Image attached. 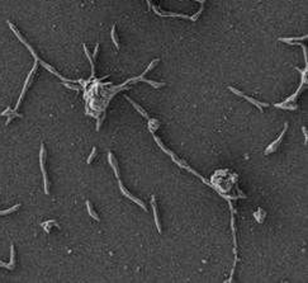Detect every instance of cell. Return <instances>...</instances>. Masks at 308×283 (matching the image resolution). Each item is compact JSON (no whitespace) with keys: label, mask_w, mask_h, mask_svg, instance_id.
Masks as SVG:
<instances>
[{"label":"cell","mask_w":308,"mask_h":283,"mask_svg":"<svg viewBox=\"0 0 308 283\" xmlns=\"http://www.w3.org/2000/svg\"><path fill=\"white\" fill-rule=\"evenodd\" d=\"M8 26H9V27H10V29H12V31L14 32V34H15V36L18 37V40L21 41V42H22V43H23V45H24V46H26V47H27V48L29 50V52L32 53V56L34 57V60H36L37 62H41V64H42V66H43L45 69H47V70H48L50 72H52L53 75H56V76L59 78V79H61V80H62L64 83H65V81H67V83H78L76 80H69V79H65V78L62 76V75H60V74L57 72V71H56V70H55V69H53L52 66H50L48 64H46L45 61H42V60H41V59H40V57H38V56L36 55V52H34V50L32 48V46H31V45H29V43H28V42H27V41H26L24 38H23V37H22V34L18 32V29H17V28H15V27H14V26H13V24L10 23V22H8Z\"/></svg>","instance_id":"cell-1"},{"label":"cell","mask_w":308,"mask_h":283,"mask_svg":"<svg viewBox=\"0 0 308 283\" xmlns=\"http://www.w3.org/2000/svg\"><path fill=\"white\" fill-rule=\"evenodd\" d=\"M40 166L43 175V184H45V193L50 194V188H48V178H47V172L45 168V146L41 145V153H40Z\"/></svg>","instance_id":"cell-2"},{"label":"cell","mask_w":308,"mask_h":283,"mask_svg":"<svg viewBox=\"0 0 308 283\" xmlns=\"http://www.w3.org/2000/svg\"><path fill=\"white\" fill-rule=\"evenodd\" d=\"M228 89L232 91V93H235L236 95H240V97H242V98H245L246 100H248L250 103H253L254 105H256L259 109H260V112L262 110V107H267L269 105V103H264V102H257L256 99H254V98H251V97H248V95H246V94H243L242 91H240V90H237V89H235L233 86H228Z\"/></svg>","instance_id":"cell-3"},{"label":"cell","mask_w":308,"mask_h":283,"mask_svg":"<svg viewBox=\"0 0 308 283\" xmlns=\"http://www.w3.org/2000/svg\"><path fill=\"white\" fill-rule=\"evenodd\" d=\"M37 70V61L34 62V65H33V69L29 71V74H28V76H27V80H26V83H24V86H23V90H22V93H21V97H19V99H18V102H17V105H15V108H14V110L17 112V109L19 108V105H21V103H22V100H23V98H24V94H26V91H27V88L29 86V84H31V80H32V76H33V74H34V71Z\"/></svg>","instance_id":"cell-4"},{"label":"cell","mask_w":308,"mask_h":283,"mask_svg":"<svg viewBox=\"0 0 308 283\" xmlns=\"http://www.w3.org/2000/svg\"><path fill=\"white\" fill-rule=\"evenodd\" d=\"M286 128H288V124L285 123V124H284V129L282 131V134H280V136H279V137H278V139H277V140H275V141H274L273 144H270V145H269V146L266 147V150H265V153H264L265 155H269V154H270V153H273V151H275V150L278 149V145L280 144V141H282V139L284 137V135H285V131H286Z\"/></svg>","instance_id":"cell-5"},{"label":"cell","mask_w":308,"mask_h":283,"mask_svg":"<svg viewBox=\"0 0 308 283\" xmlns=\"http://www.w3.org/2000/svg\"><path fill=\"white\" fill-rule=\"evenodd\" d=\"M118 184H119V188H121V191H122V193H123V194H124L126 197H128V198H129L131 201H133L134 203H137L138 206H141V207H142V208H143L145 211H147V208H146V206H145V203H143V202H142L141 199H138V198H136V197H134V196H132V194H131V193H129V192H128V191L126 189V188L123 187V184H122L121 182H118Z\"/></svg>","instance_id":"cell-6"},{"label":"cell","mask_w":308,"mask_h":283,"mask_svg":"<svg viewBox=\"0 0 308 283\" xmlns=\"http://www.w3.org/2000/svg\"><path fill=\"white\" fill-rule=\"evenodd\" d=\"M0 267H4L9 271H13L15 268V250H14V245H10V261L7 264L4 261H0Z\"/></svg>","instance_id":"cell-7"},{"label":"cell","mask_w":308,"mask_h":283,"mask_svg":"<svg viewBox=\"0 0 308 283\" xmlns=\"http://www.w3.org/2000/svg\"><path fill=\"white\" fill-rule=\"evenodd\" d=\"M151 204H152V210H153V218H155V223H156V227L159 230V234H161V223L159 221V215H157V208H156V203H155V197L152 196L151 198Z\"/></svg>","instance_id":"cell-8"},{"label":"cell","mask_w":308,"mask_h":283,"mask_svg":"<svg viewBox=\"0 0 308 283\" xmlns=\"http://www.w3.org/2000/svg\"><path fill=\"white\" fill-rule=\"evenodd\" d=\"M124 98H126V99H127V100H128V102H129V103H131V104H132V105H133L134 108H136V109H137V110L140 112V115H141V116H143V117H145V118H147V120L150 118V117H148V115H147V113H146V112L143 110V108H142V107H140V105H138V104H137L136 102H133V100H132V99H131V98H129L128 95H124Z\"/></svg>","instance_id":"cell-9"},{"label":"cell","mask_w":308,"mask_h":283,"mask_svg":"<svg viewBox=\"0 0 308 283\" xmlns=\"http://www.w3.org/2000/svg\"><path fill=\"white\" fill-rule=\"evenodd\" d=\"M86 208H88V213L94 218V220H97V221H99L100 218H99V216L95 213V211H94V208H93V206H91V203H90V201H86Z\"/></svg>","instance_id":"cell-10"},{"label":"cell","mask_w":308,"mask_h":283,"mask_svg":"<svg viewBox=\"0 0 308 283\" xmlns=\"http://www.w3.org/2000/svg\"><path fill=\"white\" fill-rule=\"evenodd\" d=\"M84 51H85V55H86V57H88V60L90 61V65H91V76L90 78H94V75H95V66H94V60L91 59V56H90V53H89V51H88V48H86V46L84 45Z\"/></svg>","instance_id":"cell-11"},{"label":"cell","mask_w":308,"mask_h":283,"mask_svg":"<svg viewBox=\"0 0 308 283\" xmlns=\"http://www.w3.org/2000/svg\"><path fill=\"white\" fill-rule=\"evenodd\" d=\"M302 40H307V34H304L303 37H296V38H279V41L280 42H284V43H291V42L302 41Z\"/></svg>","instance_id":"cell-12"},{"label":"cell","mask_w":308,"mask_h":283,"mask_svg":"<svg viewBox=\"0 0 308 283\" xmlns=\"http://www.w3.org/2000/svg\"><path fill=\"white\" fill-rule=\"evenodd\" d=\"M110 37H112V41H113L114 46L117 47V50H119V43H118V38H117V36H115V27H114V26L112 27V31H110Z\"/></svg>","instance_id":"cell-13"},{"label":"cell","mask_w":308,"mask_h":283,"mask_svg":"<svg viewBox=\"0 0 308 283\" xmlns=\"http://www.w3.org/2000/svg\"><path fill=\"white\" fill-rule=\"evenodd\" d=\"M19 207H21V203H17L15 206H13V207H10V208H8V210H4V211H0V216H4V215H8V213H12V212H14V211H17Z\"/></svg>","instance_id":"cell-14"},{"label":"cell","mask_w":308,"mask_h":283,"mask_svg":"<svg viewBox=\"0 0 308 283\" xmlns=\"http://www.w3.org/2000/svg\"><path fill=\"white\" fill-rule=\"evenodd\" d=\"M50 226H57V229L60 227L59 225H57V222L55 220H51V221H47V222H43V229L46 231H50Z\"/></svg>","instance_id":"cell-15"},{"label":"cell","mask_w":308,"mask_h":283,"mask_svg":"<svg viewBox=\"0 0 308 283\" xmlns=\"http://www.w3.org/2000/svg\"><path fill=\"white\" fill-rule=\"evenodd\" d=\"M275 107H278V108H284V109H289V110H294V109H297L298 108V105L297 104H294V105H286V104H284V103H277V104H274Z\"/></svg>","instance_id":"cell-16"},{"label":"cell","mask_w":308,"mask_h":283,"mask_svg":"<svg viewBox=\"0 0 308 283\" xmlns=\"http://www.w3.org/2000/svg\"><path fill=\"white\" fill-rule=\"evenodd\" d=\"M64 85L66 86V88H69V89H71V90H75V91H80V86L79 85H71V84H69V83H64Z\"/></svg>","instance_id":"cell-17"},{"label":"cell","mask_w":308,"mask_h":283,"mask_svg":"<svg viewBox=\"0 0 308 283\" xmlns=\"http://www.w3.org/2000/svg\"><path fill=\"white\" fill-rule=\"evenodd\" d=\"M95 153H97V147H93L91 153H90V155H89V158H88V164H91L93 159L95 158Z\"/></svg>","instance_id":"cell-18"},{"label":"cell","mask_w":308,"mask_h":283,"mask_svg":"<svg viewBox=\"0 0 308 283\" xmlns=\"http://www.w3.org/2000/svg\"><path fill=\"white\" fill-rule=\"evenodd\" d=\"M157 64H159V60H157V59H155V60H153V61H152V62H151V64L148 65V67H147L146 70H147V71H151V70H152L153 67H155V66H156Z\"/></svg>","instance_id":"cell-19"},{"label":"cell","mask_w":308,"mask_h":283,"mask_svg":"<svg viewBox=\"0 0 308 283\" xmlns=\"http://www.w3.org/2000/svg\"><path fill=\"white\" fill-rule=\"evenodd\" d=\"M98 51H99V43L97 45V46H95V51H94V55H93V60H95V59H97V56H98Z\"/></svg>","instance_id":"cell-20"},{"label":"cell","mask_w":308,"mask_h":283,"mask_svg":"<svg viewBox=\"0 0 308 283\" xmlns=\"http://www.w3.org/2000/svg\"><path fill=\"white\" fill-rule=\"evenodd\" d=\"M302 131H303V134H304V137H306V144H307V140H308V134H307V128H306V127H303V128H302Z\"/></svg>","instance_id":"cell-21"},{"label":"cell","mask_w":308,"mask_h":283,"mask_svg":"<svg viewBox=\"0 0 308 283\" xmlns=\"http://www.w3.org/2000/svg\"><path fill=\"white\" fill-rule=\"evenodd\" d=\"M2 116H3V113H0V117H2Z\"/></svg>","instance_id":"cell-22"}]
</instances>
